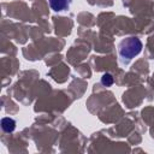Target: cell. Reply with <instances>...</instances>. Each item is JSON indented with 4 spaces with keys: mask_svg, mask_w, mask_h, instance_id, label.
<instances>
[{
    "mask_svg": "<svg viewBox=\"0 0 154 154\" xmlns=\"http://www.w3.org/2000/svg\"><path fill=\"white\" fill-rule=\"evenodd\" d=\"M1 128L5 132H12L16 129V122L12 118H2L1 119Z\"/></svg>",
    "mask_w": 154,
    "mask_h": 154,
    "instance_id": "3",
    "label": "cell"
},
{
    "mask_svg": "<svg viewBox=\"0 0 154 154\" xmlns=\"http://www.w3.org/2000/svg\"><path fill=\"white\" fill-rule=\"evenodd\" d=\"M72 0H49V6L52 7L53 11L55 12H60V11H65L70 7Z\"/></svg>",
    "mask_w": 154,
    "mask_h": 154,
    "instance_id": "2",
    "label": "cell"
},
{
    "mask_svg": "<svg viewBox=\"0 0 154 154\" xmlns=\"http://www.w3.org/2000/svg\"><path fill=\"white\" fill-rule=\"evenodd\" d=\"M141 51H142V42L140 38L134 37V36L122 40L119 46H118L119 55L126 60L135 58Z\"/></svg>",
    "mask_w": 154,
    "mask_h": 154,
    "instance_id": "1",
    "label": "cell"
},
{
    "mask_svg": "<svg viewBox=\"0 0 154 154\" xmlns=\"http://www.w3.org/2000/svg\"><path fill=\"white\" fill-rule=\"evenodd\" d=\"M101 83H102L103 85H106V87L112 85V84H113V77H112V75L105 73V75L101 77Z\"/></svg>",
    "mask_w": 154,
    "mask_h": 154,
    "instance_id": "4",
    "label": "cell"
}]
</instances>
